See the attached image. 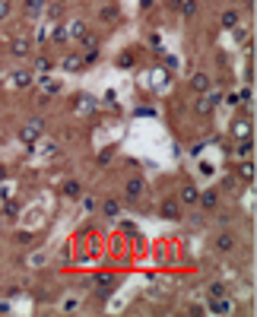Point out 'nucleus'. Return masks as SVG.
I'll list each match as a JSON object with an SVG mask.
<instances>
[{
    "instance_id": "nucleus-1",
    "label": "nucleus",
    "mask_w": 257,
    "mask_h": 317,
    "mask_svg": "<svg viewBox=\"0 0 257 317\" xmlns=\"http://www.w3.org/2000/svg\"><path fill=\"white\" fill-rule=\"evenodd\" d=\"M42 133H45V121L35 114V118L23 121V127H19V143H23V146H29V149H32V146H35L38 140H42Z\"/></svg>"
},
{
    "instance_id": "nucleus-2",
    "label": "nucleus",
    "mask_w": 257,
    "mask_h": 317,
    "mask_svg": "<svg viewBox=\"0 0 257 317\" xmlns=\"http://www.w3.org/2000/svg\"><path fill=\"white\" fill-rule=\"evenodd\" d=\"M146 178L143 174H130V178L124 181V191H121V200H127V203H140V200L146 197Z\"/></svg>"
},
{
    "instance_id": "nucleus-3",
    "label": "nucleus",
    "mask_w": 257,
    "mask_h": 317,
    "mask_svg": "<svg viewBox=\"0 0 257 317\" xmlns=\"http://www.w3.org/2000/svg\"><path fill=\"white\" fill-rule=\"evenodd\" d=\"M159 216L165 222H181V219H184V206L178 203V197H165L159 203Z\"/></svg>"
},
{
    "instance_id": "nucleus-4",
    "label": "nucleus",
    "mask_w": 257,
    "mask_h": 317,
    "mask_svg": "<svg viewBox=\"0 0 257 317\" xmlns=\"http://www.w3.org/2000/svg\"><path fill=\"white\" fill-rule=\"evenodd\" d=\"M235 247H238V238H235V232H229V228L216 232V238H213V251H216V254H232Z\"/></svg>"
},
{
    "instance_id": "nucleus-5",
    "label": "nucleus",
    "mask_w": 257,
    "mask_h": 317,
    "mask_svg": "<svg viewBox=\"0 0 257 317\" xmlns=\"http://www.w3.org/2000/svg\"><path fill=\"white\" fill-rule=\"evenodd\" d=\"M92 286H96V295H99V298H108V295H111V289L118 286V276L108 273V269H105V273H96Z\"/></svg>"
},
{
    "instance_id": "nucleus-6",
    "label": "nucleus",
    "mask_w": 257,
    "mask_h": 317,
    "mask_svg": "<svg viewBox=\"0 0 257 317\" xmlns=\"http://www.w3.org/2000/svg\"><path fill=\"white\" fill-rule=\"evenodd\" d=\"M216 206H219V191H216V187H206V191L197 194V210L200 213H213Z\"/></svg>"
},
{
    "instance_id": "nucleus-7",
    "label": "nucleus",
    "mask_w": 257,
    "mask_h": 317,
    "mask_svg": "<svg viewBox=\"0 0 257 317\" xmlns=\"http://www.w3.org/2000/svg\"><path fill=\"white\" fill-rule=\"evenodd\" d=\"M10 79H13L16 89H29V86L35 83V73H32V67H19V70L10 73Z\"/></svg>"
},
{
    "instance_id": "nucleus-8",
    "label": "nucleus",
    "mask_w": 257,
    "mask_h": 317,
    "mask_svg": "<svg viewBox=\"0 0 257 317\" xmlns=\"http://www.w3.org/2000/svg\"><path fill=\"white\" fill-rule=\"evenodd\" d=\"M197 187H194V184H181V191L178 194H175V197H178V203L181 206H184V210H194V206H197Z\"/></svg>"
},
{
    "instance_id": "nucleus-9",
    "label": "nucleus",
    "mask_w": 257,
    "mask_h": 317,
    "mask_svg": "<svg viewBox=\"0 0 257 317\" xmlns=\"http://www.w3.org/2000/svg\"><path fill=\"white\" fill-rule=\"evenodd\" d=\"M232 156L235 159H254V133L251 137H241L238 143L232 146Z\"/></svg>"
},
{
    "instance_id": "nucleus-10",
    "label": "nucleus",
    "mask_w": 257,
    "mask_h": 317,
    "mask_svg": "<svg viewBox=\"0 0 257 317\" xmlns=\"http://www.w3.org/2000/svg\"><path fill=\"white\" fill-rule=\"evenodd\" d=\"M99 213L105 216V219H121V197H105L102 206H99Z\"/></svg>"
},
{
    "instance_id": "nucleus-11",
    "label": "nucleus",
    "mask_w": 257,
    "mask_h": 317,
    "mask_svg": "<svg viewBox=\"0 0 257 317\" xmlns=\"http://www.w3.org/2000/svg\"><path fill=\"white\" fill-rule=\"evenodd\" d=\"M235 178H238L241 184H254V159H238V171H235Z\"/></svg>"
},
{
    "instance_id": "nucleus-12",
    "label": "nucleus",
    "mask_w": 257,
    "mask_h": 317,
    "mask_svg": "<svg viewBox=\"0 0 257 317\" xmlns=\"http://www.w3.org/2000/svg\"><path fill=\"white\" fill-rule=\"evenodd\" d=\"M60 197H64V200H79V197H83V184H79L77 178L64 181V184H60Z\"/></svg>"
},
{
    "instance_id": "nucleus-13",
    "label": "nucleus",
    "mask_w": 257,
    "mask_h": 317,
    "mask_svg": "<svg viewBox=\"0 0 257 317\" xmlns=\"http://www.w3.org/2000/svg\"><path fill=\"white\" fill-rule=\"evenodd\" d=\"M86 32H89V29H86L83 19H67V35H70V42H73V45H77L79 38L86 35Z\"/></svg>"
},
{
    "instance_id": "nucleus-14",
    "label": "nucleus",
    "mask_w": 257,
    "mask_h": 317,
    "mask_svg": "<svg viewBox=\"0 0 257 317\" xmlns=\"http://www.w3.org/2000/svg\"><path fill=\"white\" fill-rule=\"evenodd\" d=\"M38 89H42V92H45V96H48V98H51V96H57V92H60V89H64V86H60V79H51V76H48V73H42V79H38Z\"/></svg>"
},
{
    "instance_id": "nucleus-15",
    "label": "nucleus",
    "mask_w": 257,
    "mask_h": 317,
    "mask_svg": "<svg viewBox=\"0 0 257 317\" xmlns=\"http://www.w3.org/2000/svg\"><path fill=\"white\" fill-rule=\"evenodd\" d=\"M10 54H13V57H29V54H32V42H29V38H13V42H10Z\"/></svg>"
},
{
    "instance_id": "nucleus-16",
    "label": "nucleus",
    "mask_w": 257,
    "mask_h": 317,
    "mask_svg": "<svg viewBox=\"0 0 257 317\" xmlns=\"http://www.w3.org/2000/svg\"><path fill=\"white\" fill-rule=\"evenodd\" d=\"M187 83H191V89L197 92V96H200V92H206L209 86H213V83H209V73H204V70H200V73H194V76L187 79Z\"/></svg>"
},
{
    "instance_id": "nucleus-17",
    "label": "nucleus",
    "mask_w": 257,
    "mask_h": 317,
    "mask_svg": "<svg viewBox=\"0 0 257 317\" xmlns=\"http://www.w3.org/2000/svg\"><path fill=\"white\" fill-rule=\"evenodd\" d=\"M209 311L213 314H229L232 311V301H229L226 295H216V298H209Z\"/></svg>"
},
{
    "instance_id": "nucleus-18",
    "label": "nucleus",
    "mask_w": 257,
    "mask_h": 317,
    "mask_svg": "<svg viewBox=\"0 0 257 317\" xmlns=\"http://www.w3.org/2000/svg\"><path fill=\"white\" fill-rule=\"evenodd\" d=\"M60 67H64L67 73H83V57H79V54H67V57L60 60Z\"/></svg>"
},
{
    "instance_id": "nucleus-19",
    "label": "nucleus",
    "mask_w": 257,
    "mask_h": 317,
    "mask_svg": "<svg viewBox=\"0 0 257 317\" xmlns=\"http://www.w3.org/2000/svg\"><path fill=\"white\" fill-rule=\"evenodd\" d=\"M232 133H235V137H251V133H254V121H248V118H241V121H235V124H232Z\"/></svg>"
},
{
    "instance_id": "nucleus-20",
    "label": "nucleus",
    "mask_w": 257,
    "mask_h": 317,
    "mask_svg": "<svg viewBox=\"0 0 257 317\" xmlns=\"http://www.w3.org/2000/svg\"><path fill=\"white\" fill-rule=\"evenodd\" d=\"M219 23H222V29H238L241 13H238V10H226V13L219 16Z\"/></svg>"
},
{
    "instance_id": "nucleus-21",
    "label": "nucleus",
    "mask_w": 257,
    "mask_h": 317,
    "mask_svg": "<svg viewBox=\"0 0 257 317\" xmlns=\"http://www.w3.org/2000/svg\"><path fill=\"white\" fill-rule=\"evenodd\" d=\"M54 70V60L45 57V54H38L35 60H32V73H51Z\"/></svg>"
},
{
    "instance_id": "nucleus-22",
    "label": "nucleus",
    "mask_w": 257,
    "mask_h": 317,
    "mask_svg": "<svg viewBox=\"0 0 257 317\" xmlns=\"http://www.w3.org/2000/svg\"><path fill=\"white\" fill-rule=\"evenodd\" d=\"M175 3L181 6V16H184V19H194V16H197V0H175Z\"/></svg>"
},
{
    "instance_id": "nucleus-23",
    "label": "nucleus",
    "mask_w": 257,
    "mask_h": 317,
    "mask_svg": "<svg viewBox=\"0 0 257 317\" xmlns=\"http://www.w3.org/2000/svg\"><path fill=\"white\" fill-rule=\"evenodd\" d=\"M73 105H77V111H92V108H96V102H92V98L86 96V92H77Z\"/></svg>"
},
{
    "instance_id": "nucleus-24",
    "label": "nucleus",
    "mask_w": 257,
    "mask_h": 317,
    "mask_svg": "<svg viewBox=\"0 0 257 317\" xmlns=\"http://www.w3.org/2000/svg\"><path fill=\"white\" fill-rule=\"evenodd\" d=\"M51 42L54 45H67L70 42V35H67V23H60L57 29H51Z\"/></svg>"
},
{
    "instance_id": "nucleus-25",
    "label": "nucleus",
    "mask_w": 257,
    "mask_h": 317,
    "mask_svg": "<svg viewBox=\"0 0 257 317\" xmlns=\"http://www.w3.org/2000/svg\"><path fill=\"white\" fill-rule=\"evenodd\" d=\"M42 6H45V0H26V3H23V13L35 19L38 13H42Z\"/></svg>"
},
{
    "instance_id": "nucleus-26",
    "label": "nucleus",
    "mask_w": 257,
    "mask_h": 317,
    "mask_svg": "<svg viewBox=\"0 0 257 317\" xmlns=\"http://www.w3.org/2000/svg\"><path fill=\"white\" fill-rule=\"evenodd\" d=\"M99 19H102V23H114V19H118V6H99Z\"/></svg>"
},
{
    "instance_id": "nucleus-27",
    "label": "nucleus",
    "mask_w": 257,
    "mask_h": 317,
    "mask_svg": "<svg viewBox=\"0 0 257 317\" xmlns=\"http://www.w3.org/2000/svg\"><path fill=\"white\" fill-rule=\"evenodd\" d=\"M77 45H79V48H83V51H89V48H99V38H96V35H92V32H86V35H83V38H79V42H77Z\"/></svg>"
},
{
    "instance_id": "nucleus-28",
    "label": "nucleus",
    "mask_w": 257,
    "mask_h": 317,
    "mask_svg": "<svg viewBox=\"0 0 257 317\" xmlns=\"http://www.w3.org/2000/svg\"><path fill=\"white\" fill-rule=\"evenodd\" d=\"M48 38H51V25L45 23L42 29H38V35H35V45H38V48H42V45H48Z\"/></svg>"
},
{
    "instance_id": "nucleus-29",
    "label": "nucleus",
    "mask_w": 257,
    "mask_h": 317,
    "mask_svg": "<svg viewBox=\"0 0 257 317\" xmlns=\"http://www.w3.org/2000/svg\"><path fill=\"white\" fill-rule=\"evenodd\" d=\"M235 96H238V102H245V105H251V102H254V89H251V86H245V89L235 92Z\"/></svg>"
},
{
    "instance_id": "nucleus-30",
    "label": "nucleus",
    "mask_w": 257,
    "mask_h": 317,
    "mask_svg": "<svg viewBox=\"0 0 257 317\" xmlns=\"http://www.w3.org/2000/svg\"><path fill=\"white\" fill-rule=\"evenodd\" d=\"M114 222L121 225V232H124V235H137V225H133L130 219H114Z\"/></svg>"
},
{
    "instance_id": "nucleus-31",
    "label": "nucleus",
    "mask_w": 257,
    "mask_h": 317,
    "mask_svg": "<svg viewBox=\"0 0 257 317\" xmlns=\"http://www.w3.org/2000/svg\"><path fill=\"white\" fill-rule=\"evenodd\" d=\"M60 13H64V3H60V0H54V3L48 6V19H54V16H60Z\"/></svg>"
},
{
    "instance_id": "nucleus-32",
    "label": "nucleus",
    "mask_w": 257,
    "mask_h": 317,
    "mask_svg": "<svg viewBox=\"0 0 257 317\" xmlns=\"http://www.w3.org/2000/svg\"><path fill=\"white\" fill-rule=\"evenodd\" d=\"M10 10H13V0H0V23L10 16Z\"/></svg>"
},
{
    "instance_id": "nucleus-33",
    "label": "nucleus",
    "mask_w": 257,
    "mask_h": 317,
    "mask_svg": "<svg viewBox=\"0 0 257 317\" xmlns=\"http://www.w3.org/2000/svg\"><path fill=\"white\" fill-rule=\"evenodd\" d=\"M216 295H226V286H222V282H213V286H209V298H216Z\"/></svg>"
},
{
    "instance_id": "nucleus-34",
    "label": "nucleus",
    "mask_w": 257,
    "mask_h": 317,
    "mask_svg": "<svg viewBox=\"0 0 257 317\" xmlns=\"http://www.w3.org/2000/svg\"><path fill=\"white\" fill-rule=\"evenodd\" d=\"M118 67L124 70V67H133V54H121L118 57Z\"/></svg>"
},
{
    "instance_id": "nucleus-35",
    "label": "nucleus",
    "mask_w": 257,
    "mask_h": 317,
    "mask_svg": "<svg viewBox=\"0 0 257 317\" xmlns=\"http://www.w3.org/2000/svg\"><path fill=\"white\" fill-rule=\"evenodd\" d=\"M200 174H204V178H213V174H216V168L209 165V162H200Z\"/></svg>"
},
{
    "instance_id": "nucleus-36",
    "label": "nucleus",
    "mask_w": 257,
    "mask_h": 317,
    "mask_svg": "<svg viewBox=\"0 0 257 317\" xmlns=\"http://www.w3.org/2000/svg\"><path fill=\"white\" fill-rule=\"evenodd\" d=\"M111 156H114V146H105V149H102V156H99V162L105 165V162H111Z\"/></svg>"
},
{
    "instance_id": "nucleus-37",
    "label": "nucleus",
    "mask_w": 257,
    "mask_h": 317,
    "mask_svg": "<svg viewBox=\"0 0 257 317\" xmlns=\"http://www.w3.org/2000/svg\"><path fill=\"white\" fill-rule=\"evenodd\" d=\"M229 222H232V219H229V213H219V216H216V225H219V228H226Z\"/></svg>"
},
{
    "instance_id": "nucleus-38",
    "label": "nucleus",
    "mask_w": 257,
    "mask_h": 317,
    "mask_svg": "<svg viewBox=\"0 0 257 317\" xmlns=\"http://www.w3.org/2000/svg\"><path fill=\"white\" fill-rule=\"evenodd\" d=\"M16 241H23V244H29V241H32V235H29V232H16Z\"/></svg>"
},
{
    "instance_id": "nucleus-39",
    "label": "nucleus",
    "mask_w": 257,
    "mask_h": 317,
    "mask_svg": "<svg viewBox=\"0 0 257 317\" xmlns=\"http://www.w3.org/2000/svg\"><path fill=\"white\" fill-rule=\"evenodd\" d=\"M42 152H45V156H54V152H57V143H48V146H45Z\"/></svg>"
},
{
    "instance_id": "nucleus-40",
    "label": "nucleus",
    "mask_w": 257,
    "mask_h": 317,
    "mask_svg": "<svg viewBox=\"0 0 257 317\" xmlns=\"http://www.w3.org/2000/svg\"><path fill=\"white\" fill-rule=\"evenodd\" d=\"M153 6V0H140V10H150Z\"/></svg>"
},
{
    "instance_id": "nucleus-41",
    "label": "nucleus",
    "mask_w": 257,
    "mask_h": 317,
    "mask_svg": "<svg viewBox=\"0 0 257 317\" xmlns=\"http://www.w3.org/2000/svg\"><path fill=\"white\" fill-rule=\"evenodd\" d=\"M6 174H10V171H6V165H0V181H6Z\"/></svg>"
},
{
    "instance_id": "nucleus-42",
    "label": "nucleus",
    "mask_w": 257,
    "mask_h": 317,
    "mask_svg": "<svg viewBox=\"0 0 257 317\" xmlns=\"http://www.w3.org/2000/svg\"><path fill=\"white\" fill-rule=\"evenodd\" d=\"M0 228H3V216H0Z\"/></svg>"
}]
</instances>
